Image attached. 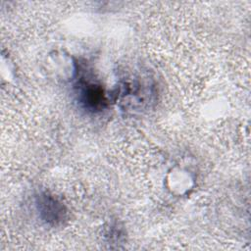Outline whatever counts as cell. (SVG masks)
<instances>
[{
    "label": "cell",
    "mask_w": 251,
    "mask_h": 251,
    "mask_svg": "<svg viewBox=\"0 0 251 251\" xmlns=\"http://www.w3.org/2000/svg\"><path fill=\"white\" fill-rule=\"evenodd\" d=\"M36 209L39 218L51 226L62 224L67 217L65 205L55 195L48 192H43L36 196Z\"/></svg>",
    "instance_id": "6da1fadb"
},
{
    "label": "cell",
    "mask_w": 251,
    "mask_h": 251,
    "mask_svg": "<svg viewBox=\"0 0 251 251\" xmlns=\"http://www.w3.org/2000/svg\"><path fill=\"white\" fill-rule=\"evenodd\" d=\"M77 101L85 110L96 112L104 109L108 105L109 99L101 84L89 80H80Z\"/></svg>",
    "instance_id": "7a4b0ae2"
},
{
    "label": "cell",
    "mask_w": 251,
    "mask_h": 251,
    "mask_svg": "<svg viewBox=\"0 0 251 251\" xmlns=\"http://www.w3.org/2000/svg\"><path fill=\"white\" fill-rule=\"evenodd\" d=\"M167 184L172 193L183 195L191 189L193 185V178L186 170L173 169L168 175Z\"/></svg>",
    "instance_id": "3957f363"
}]
</instances>
